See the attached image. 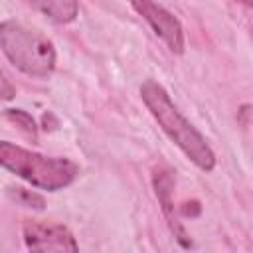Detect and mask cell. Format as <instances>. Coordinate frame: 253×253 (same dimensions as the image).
Here are the masks:
<instances>
[{"mask_svg":"<svg viewBox=\"0 0 253 253\" xmlns=\"http://www.w3.org/2000/svg\"><path fill=\"white\" fill-rule=\"evenodd\" d=\"M130 6L132 10L138 12V16H142L148 22L152 32L168 45L172 53L184 51V30H182L180 20L170 10L154 2H132Z\"/></svg>","mask_w":253,"mask_h":253,"instance_id":"5b68a950","label":"cell"},{"mask_svg":"<svg viewBox=\"0 0 253 253\" xmlns=\"http://www.w3.org/2000/svg\"><path fill=\"white\" fill-rule=\"evenodd\" d=\"M0 47L10 63L30 77H49L55 69V47L42 32L18 22H0Z\"/></svg>","mask_w":253,"mask_h":253,"instance_id":"3957f363","label":"cell"},{"mask_svg":"<svg viewBox=\"0 0 253 253\" xmlns=\"http://www.w3.org/2000/svg\"><path fill=\"white\" fill-rule=\"evenodd\" d=\"M34 8L42 10L45 16H49L57 24H69L77 18L79 6L77 2H38Z\"/></svg>","mask_w":253,"mask_h":253,"instance_id":"52a82bcc","label":"cell"},{"mask_svg":"<svg viewBox=\"0 0 253 253\" xmlns=\"http://www.w3.org/2000/svg\"><path fill=\"white\" fill-rule=\"evenodd\" d=\"M0 166L34 188L57 192L71 186L79 176V166L61 156H45L10 140H0Z\"/></svg>","mask_w":253,"mask_h":253,"instance_id":"7a4b0ae2","label":"cell"},{"mask_svg":"<svg viewBox=\"0 0 253 253\" xmlns=\"http://www.w3.org/2000/svg\"><path fill=\"white\" fill-rule=\"evenodd\" d=\"M152 184H154V190H156V198L158 202L162 204V211L170 223V229L174 233V237L180 241V245L184 247H190L192 241L188 237V233L184 231V227L180 225L178 217L174 215V206H172V188H174V180H172V172L170 170H156L154 172V178H152Z\"/></svg>","mask_w":253,"mask_h":253,"instance_id":"8992f818","label":"cell"},{"mask_svg":"<svg viewBox=\"0 0 253 253\" xmlns=\"http://www.w3.org/2000/svg\"><path fill=\"white\" fill-rule=\"evenodd\" d=\"M10 194L16 202H20L22 206H28V208H43V198L30 192V190H24V188H10Z\"/></svg>","mask_w":253,"mask_h":253,"instance_id":"9c48e42d","label":"cell"},{"mask_svg":"<svg viewBox=\"0 0 253 253\" xmlns=\"http://www.w3.org/2000/svg\"><path fill=\"white\" fill-rule=\"evenodd\" d=\"M140 97L164 134L184 152V156L192 160L200 170L211 172L215 168V154L211 146L172 103L168 91L154 79H146L140 85Z\"/></svg>","mask_w":253,"mask_h":253,"instance_id":"6da1fadb","label":"cell"},{"mask_svg":"<svg viewBox=\"0 0 253 253\" xmlns=\"http://www.w3.org/2000/svg\"><path fill=\"white\" fill-rule=\"evenodd\" d=\"M16 97V87L10 83V79L4 75V71L0 69V99L2 101H10Z\"/></svg>","mask_w":253,"mask_h":253,"instance_id":"30bf717a","label":"cell"},{"mask_svg":"<svg viewBox=\"0 0 253 253\" xmlns=\"http://www.w3.org/2000/svg\"><path fill=\"white\" fill-rule=\"evenodd\" d=\"M22 231L28 253H79L73 233L61 223L30 219Z\"/></svg>","mask_w":253,"mask_h":253,"instance_id":"277c9868","label":"cell"},{"mask_svg":"<svg viewBox=\"0 0 253 253\" xmlns=\"http://www.w3.org/2000/svg\"><path fill=\"white\" fill-rule=\"evenodd\" d=\"M6 117H8L12 123H16L28 136L36 138V123H34V119H32L26 111H22V109H10V111L6 113Z\"/></svg>","mask_w":253,"mask_h":253,"instance_id":"ba28073f","label":"cell"}]
</instances>
